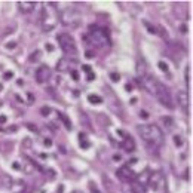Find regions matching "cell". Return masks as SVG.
Returning <instances> with one entry per match:
<instances>
[{"label": "cell", "instance_id": "1", "mask_svg": "<svg viewBox=\"0 0 193 193\" xmlns=\"http://www.w3.org/2000/svg\"><path fill=\"white\" fill-rule=\"evenodd\" d=\"M138 134L147 144L153 146H160L164 143V134L159 129L158 125H140L137 128Z\"/></svg>", "mask_w": 193, "mask_h": 193}, {"label": "cell", "instance_id": "2", "mask_svg": "<svg viewBox=\"0 0 193 193\" xmlns=\"http://www.w3.org/2000/svg\"><path fill=\"white\" fill-rule=\"evenodd\" d=\"M89 39L95 46L104 48V46H110V37L108 33L102 27L98 25H89Z\"/></svg>", "mask_w": 193, "mask_h": 193}, {"label": "cell", "instance_id": "3", "mask_svg": "<svg viewBox=\"0 0 193 193\" xmlns=\"http://www.w3.org/2000/svg\"><path fill=\"white\" fill-rule=\"evenodd\" d=\"M60 21L63 23V25L65 27H79L80 24H82V19H80V13L77 11H74V9H64L61 13H60Z\"/></svg>", "mask_w": 193, "mask_h": 193}, {"label": "cell", "instance_id": "4", "mask_svg": "<svg viewBox=\"0 0 193 193\" xmlns=\"http://www.w3.org/2000/svg\"><path fill=\"white\" fill-rule=\"evenodd\" d=\"M58 42H60V46L65 54L68 55H76L77 54V46H76V42L74 39L67 33H61L58 34Z\"/></svg>", "mask_w": 193, "mask_h": 193}, {"label": "cell", "instance_id": "5", "mask_svg": "<svg viewBox=\"0 0 193 193\" xmlns=\"http://www.w3.org/2000/svg\"><path fill=\"white\" fill-rule=\"evenodd\" d=\"M156 98L159 100L160 104H164L165 107L168 108H174V101H172V96H171L170 91H168V88L165 85H162L160 83L159 86H158V91H156Z\"/></svg>", "mask_w": 193, "mask_h": 193}, {"label": "cell", "instance_id": "6", "mask_svg": "<svg viewBox=\"0 0 193 193\" xmlns=\"http://www.w3.org/2000/svg\"><path fill=\"white\" fill-rule=\"evenodd\" d=\"M150 187L153 190H158V189L165 187V178L162 175L160 171H154V172H150V177H149V183Z\"/></svg>", "mask_w": 193, "mask_h": 193}, {"label": "cell", "instance_id": "7", "mask_svg": "<svg viewBox=\"0 0 193 193\" xmlns=\"http://www.w3.org/2000/svg\"><path fill=\"white\" fill-rule=\"evenodd\" d=\"M143 82V86L146 88V91L149 92V94H152V95H156V91H158V86L160 85V82L154 76H150V74H147L144 79L141 80Z\"/></svg>", "mask_w": 193, "mask_h": 193}, {"label": "cell", "instance_id": "8", "mask_svg": "<svg viewBox=\"0 0 193 193\" xmlns=\"http://www.w3.org/2000/svg\"><path fill=\"white\" fill-rule=\"evenodd\" d=\"M117 177H119L122 181H125V183H131V181H134V180L137 178L135 172L131 170L128 165H126V166H122V168L117 171Z\"/></svg>", "mask_w": 193, "mask_h": 193}, {"label": "cell", "instance_id": "9", "mask_svg": "<svg viewBox=\"0 0 193 193\" xmlns=\"http://www.w3.org/2000/svg\"><path fill=\"white\" fill-rule=\"evenodd\" d=\"M135 71H137V76H138V79L140 80H143L146 76H147V61H146L143 57H140L138 58V61H137Z\"/></svg>", "mask_w": 193, "mask_h": 193}, {"label": "cell", "instance_id": "10", "mask_svg": "<svg viewBox=\"0 0 193 193\" xmlns=\"http://www.w3.org/2000/svg\"><path fill=\"white\" fill-rule=\"evenodd\" d=\"M49 77H51V68L48 67V65H42V67H39V70L36 71V80H37L39 83H45Z\"/></svg>", "mask_w": 193, "mask_h": 193}, {"label": "cell", "instance_id": "11", "mask_svg": "<svg viewBox=\"0 0 193 193\" xmlns=\"http://www.w3.org/2000/svg\"><path fill=\"white\" fill-rule=\"evenodd\" d=\"M177 101L180 104V107L184 113H187L189 110V94L186 91H178L177 92Z\"/></svg>", "mask_w": 193, "mask_h": 193}, {"label": "cell", "instance_id": "12", "mask_svg": "<svg viewBox=\"0 0 193 193\" xmlns=\"http://www.w3.org/2000/svg\"><path fill=\"white\" fill-rule=\"evenodd\" d=\"M36 5L37 3H34V2H18V9L21 13H30L34 11Z\"/></svg>", "mask_w": 193, "mask_h": 193}, {"label": "cell", "instance_id": "13", "mask_svg": "<svg viewBox=\"0 0 193 193\" xmlns=\"http://www.w3.org/2000/svg\"><path fill=\"white\" fill-rule=\"evenodd\" d=\"M79 120H80V125L83 126V128H86V129H92L91 120H89V117H88V114H86L85 112H80Z\"/></svg>", "mask_w": 193, "mask_h": 193}, {"label": "cell", "instance_id": "14", "mask_svg": "<svg viewBox=\"0 0 193 193\" xmlns=\"http://www.w3.org/2000/svg\"><path fill=\"white\" fill-rule=\"evenodd\" d=\"M120 146H122V147L125 149L126 152H134V150H135V143H134V140H132V138H131V137H126L125 138V141L122 143V144H120Z\"/></svg>", "mask_w": 193, "mask_h": 193}, {"label": "cell", "instance_id": "15", "mask_svg": "<svg viewBox=\"0 0 193 193\" xmlns=\"http://www.w3.org/2000/svg\"><path fill=\"white\" fill-rule=\"evenodd\" d=\"M68 65H70V63H68L67 58H60L57 63V70L58 71H61V73H64V71H67L68 70Z\"/></svg>", "mask_w": 193, "mask_h": 193}, {"label": "cell", "instance_id": "16", "mask_svg": "<svg viewBox=\"0 0 193 193\" xmlns=\"http://www.w3.org/2000/svg\"><path fill=\"white\" fill-rule=\"evenodd\" d=\"M102 183H104V186H106L108 193H114V183L110 180V177L102 174Z\"/></svg>", "mask_w": 193, "mask_h": 193}, {"label": "cell", "instance_id": "17", "mask_svg": "<svg viewBox=\"0 0 193 193\" xmlns=\"http://www.w3.org/2000/svg\"><path fill=\"white\" fill-rule=\"evenodd\" d=\"M149 177H150V171L144 170L141 175L138 177V183H140V186H143V187H144V186L147 184V183H149Z\"/></svg>", "mask_w": 193, "mask_h": 193}, {"label": "cell", "instance_id": "18", "mask_svg": "<svg viewBox=\"0 0 193 193\" xmlns=\"http://www.w3.org/2000/svg\"><path fill=\"white\" fill-rule=\"evenodd\" d=\"M11 189H12V192L13 193H24V190H25V183L24 181H17L15 184H12Z\"/></svg>", "mask_w": 193, "mask_h": 193}, {"label": "cell", "instance_id": "19", "mask_svg": "<svg viewBox=\"0 0 193 193\" xmlns=\"http://www.w3.org/2000/svg\"><path fill=\"white\" fill-rule=\"evenodd\" d=\"M160 122L164 123V126L166 129H172V128H174V119L170 117V116H164V117L160 119Z\"/></svg>", "mask_w": 193, "mask_h": 193}, {"label": "cell", "instance_id": "20", "mask_svg": "<svg viewBox=\"0 0 193 193\" xmlns=\"http://www.w3.org/2000/svg\"><path fill=\"white\" fill-rule=\"evenodd\" d=\"M96 119H98V122H100L102 126H108V125H110V120H108V117H107V116H104V114H96Z\"/></svg>", "mask_w": 193, "mask_h": 193}, {"label": "cell", "instance_id": "21", "mask_svg": "<svg viewBox=\"0 0 193 193\" xmlns=\"http://www.w3.org/2000/svg\"><path fill=\"white\" fill-rule=\"evenodd\" d=\"M156 33H159L162 39H165L166 42H170V36H168V31H166L164 27H158V29H156Z\"/></svg>", "mask_w": 193, "mask_h": 193}, {"label": "cell", "instance_id": "22", "mask_svg": "<svg viewBox=\"0 0 193 193\" xmlns=\"http://www.w3.org/2000/svg\"><path fill=\"white\" fill-rule=\"evenodd\" d=\"M40 57H42V52H40V51H34L33 54L30 55V61H31V63H37V61L40 60Z\"/></svg>", "mask_w": 193, "mask_h": 193}, {"label": "cell", "instance_id": "23", "mask_svg": "<svg viewBox=\"0 0 193 193\" xmlns=\"http://www.w3.org/2000/svg\"><path fill=\"white\" fill-rule=\"evenodd\" d=\"M88 100H89V102L91 104H101L102 102V98L98 95H89L88 96Z\"/></svg>", "mask_w": 193, "mask_h": 193}, {"label": "cell", "instance_id": "24", "mask_svg": "<svg viewBox=\"0 0 193 193\" xmlns=\"http://www.w3.org/2000/svg\"><path fill=\"white\" fill-rule=\"evenodd\" d=\"M21 146H23L24 149H31L33 147V141H31V138L25 137V138L23 140V143H21Z\"/></svg>", "mask_w": 193, "mask_h": 193}, {"label": "cell", "instance_id": "25", "mask_svg": "<svg viewBox=\"0 0 193 193\" xmlns=\"http://www.w3.org/2000/svg\"><path fill=\"white\" fill-rule=\"evenodd\" d=\"M58 114H60L61 120L64 122L65 128H67V129H71V122H70V119H67V116H65V114H63V113H58Z\"/></svg>", "mask_w": 193, "mask_h": 193}, {"label": "cell", "instance_id": "26", "mask_svg": "<svg viewBox=\"0 0 193 193\" xmlns=\"http://www.w3.org/2000/svg\"><path fill=\"white\" fill-rule=\"evenodd\" d=\"M88 187H89L91 193H101V192H100V189L96 187L95 181H89V183H88Z\"/></svg>", "mask_w": 193, "mask_h": 193}, {"label": "cell", "instance_id": "27", "mask_svg": "<svg viewBox=\"0 0 193 193\" xmlns=\"http://www.w3.org/2000/svg\"><path fill=\"white\" fill-rule=\"evenodd\" d=\"M33 171H34V164L33 162H29V164L24 166V172H25V174H31Z\"/></svg>", "mask_w": 193, "mask_h": 193}, {"label": "cell", "instance_id": "28", "mask_svg": "<svg viewBox=\"0 0 193 193\" xmlns=\"http://www.w3.org/2000/svg\"><path fill=\"white\" fill-rule=\"evenodd\" d=\"M51 107H48V106H43V107L40 108V114H42V116H49V114H51Z\"/></svg>", "mask_w": 193, "mask_h": 193}, {"label": "cell", "instance_id": "29", "mask_svg": "<svg viewBox=\"0 0 193 193\" xmlns=\"http://www.w3.org/2000/svg\"><path fill=\"white\" fill-rule=\"evenodd\" d=\"M186 85H187V88L190 86V65L186 67Z\"/></svg>", "mask_w": 193, "mask_h": 193}, {"label": "cell", "instance_id": "30", "mask_svg": "<svg viewBox=\"0 0 193 193\" xmlns=\"http://www.w3.org/2000/svg\"><path fill=\"white\" fill-rule=\"evenodd\" d=\"M143 24H144V25L147 27V30H149V31H150V33L156 34V29H154V27H153V25H152V24H149L147 21H143Z\"/></svg>", "mask_w": 193, "mask_h": 193}, {"label": "cell", "instance_id": "31", "mask_svg": "<svg viewBox=\"0 0 193 193\" xmlns=\"http://www.w3.org/2000/svg\"><path fill=\"white\" fill-rule=\"evenodd\" d=\"M174 143H175V146H178V147L183 146V140L178 135H174Z\"/></svg>", "mask_w": 193, "mask_h": 193}, {"label": "cell", "instance_id": "32", "mask_svg": "<svg viewBox=\"0 0 193 193\" xmlns=\"http://www.w3.org/2000/svg\"><path fill=\"white\" fill-rule=\"evenodd\" d=\"M110 79L113 80V82H119V80H120V76L117 73H112V74H110Z\"/></svg>", "mask_w": 193, "mask_h": 193}, {"label": "cell", "instance_id": "33", "mask_svg": "<svg viewBox=\"0 0 193 193\" xmlns=\"http://www.w3.org/2000/svg\"><path fill=\"white\" fill-rule=\"evenodd\" d=\"M12 77H13V73H12V71H6V73L3 74V79L5 80H11Z\"/></svg>", "mask_w": 193, "mask_h": 193}, {"label": "cell", "instance_id": "34", "mask_svg": "<svg viewBox=\"0 0 193 193\" xmlns=\"http://www.w3.org/2000/svg\"><path fill=\"white\" fill-rule=\"evenodd\" d=\"M159 68L162 71H168V65L164 63V61H159Z\"/></svg>", "mask_w": 193, "mask_h": 193}, {"label": "cell", "instance_id": "35", "mask_svg": "<svg viewBox=\"0 0 193 193\" xmlns=\"http://www.w3.org/2000/svg\"><path fill=\"white\" fill-rule=\"evenodd\" d=\"M140 117H141V119H149V113L146 110H141V112H140Z\"/></svg>", "mask_w": 193, "mask_h": 193}, {"label": "cell", "instance_id": "36", "mask_svg": "<svg viewBox=\"0 0 193 193\" xmlns=\"http://www.w3.org/2000/svg\"><path fill=\"white\" fill-rule=\"evenodd\" d=\"M85 57L88 58V60H91V58H94V57H95V54H94V52H92V51H86Z\"/></svg>", "mask_w": 193, "mask_h": 193}, {"label": "cell", "instance_id": "37", "mask_svg": "<svg viewBox=\"0 0 193 193\" xmlns=\"http://www.w3.org/2000/svg\"><path fill=\"white\" fill-rule=\"evenodd\" d=\"M27 128H29L30 131H33V132H37V128H36V125H31V123H27Z\"/></svg>", "mask_w": 193, "mask_h": 193}, {"label": "cell", "instance_id": "38", "mask_svg": "<svg viewBox=\"0 0 193 193\" xmlns=\"http://www.w3.org/2000/svg\"><path fill=\"white\" fill-rule=\"evenodd\" d=\"M180 31H181V33H187V25H186V24H181V25H180Z\"/></svg>", "mask_w": 193, "mask_h": 193}, {"label": "cell", "instance_id": "39", "mask_svg": "<svg viewBox=\"0 0 193 193\" xmlns=\"http://www.w3.org/2000/svg\"><path fill=\"white\" fill-rule=\"evenodd\" d=\"M45 172H48V177H49V178H54V177H55V172H54V170L45 171Z\"/></svg>", "mask_w": 193, "mask_h": 193}, {"label": "cell", "instance_id": "40", "mask_svg": "<svg viewBox=\"0 0 193 193\" xmlns=\"http://www.w3.org/2000/svg\"><path fill=\"white\" fill-rule=\"evenodd\" d=\"M80 146H82V149H88L89 147V143L88 141H80Z\"/></svg>", "mask_w": 193, "mask_h": 193}, {"label": "cell", "instance_id": "41", "mask_svg": "<svg viewBox=\"0 0 193 193\" xmlns=\"http://www.w3.org/2000/svg\"><path fill=\"white\" fill-rule=\"evenodd\" d=\"M71 76H73V80H79V73L77 71H71Z\"/></svg>", "mask_w": 193, "mask_h": 193}, {"label": "cell", "instance_id": "42", "mask_svg": "<svg viewBox=\"0 0 193 193\" xmlns=\"http://www.w3.org/2000/svg\"><path fill=\"white\" fill-rule=\"evenodd\" d=\"M123 192H125V193H134V192H132V189H131V186H128V187H126V186H123Z\"/></svg>", "mask_w": 193, "mask_h": 193}, {"label": "cell", "instance_id": "43", "mask_svg": "<svg viewBox=\"0 0 193 193\" xmlns=\"http://www.w3.org/2000/svg\"><path fill=\"white\" fill-rule=\"evenodd\" d=\"M94 79H95V74H94V73L88 74V80H89V82H91V80H94Z\"/></svg>", "mask_w": 193, "mask_h": 193}, {"label": "cell", "instance_id": "44", "mask_svg": "<svg viewBox=\"0 0 193 193\" xmlns=\"http://www.w3.org/2000/svg\"><path fill=\"white\" fill-rule=\"evenodd\" d=\"M120 159H122V158H120V154H114V156H113V160H114V162H119Z\"/></svg>", "mask_w": 193, "mask_h": 193}, {"label": "cell", "instance_id": "45", "mask_svg": "<svg viewBox=\"0 0 193 193\" xmlns=\"http://www.w3.org/2000/svg\"><path fill=\"white\" fill-rule=\"evenodd\" d=\"M43 143H45V146H48V147H49V146L52 144V141L49 140V138H45V141H43Z\"/></svg>", "mask_w": 193, "mask_h": 193}, {"label": "cell", "instance_id": "46", "mask_svg": "<svg viewBox=\"0 0 193 193\" xmlns=\"http://www.w3.org/2000/svg\"><path fill=\"white\" fill-rule=\"evenodd\" d=\"M125 91H126V92H131V91H132V86L126 83V85H125Z\"/></svg>", "mask_w": 193, "mask_h": 193}, {"label": "cell", "instance_id": "47", "mask_svg": "<svg viewBox=\"0 0 193 193\" xmlns=\"http://www.w3.org/2000/svg\"><path fill=\"white\" fill-rule=\"evenodd\" d=\"M6 48H8V49H12V48H15V43L11 42V43H8V45H6Z\"/></svg>", "mask_w": 193, "mask_h": 193}, {"label": "cell", "instance_id": "48", "mask_svg": "<svg viewBox=\"0 0 193 193\" xmlns=\"http://www.w3.org/2000/svg\"><path fill=\"white\" fill-rule=\"evenodd\" d=\"M83 70L88 71V73H91V67H89V65H83Z\"/></svg>", "mask_w": 193, "mask_h": 193}, {"label": "cell", "instance_id": "49", "mask_svg": "<svg viewBox=\"0 0 193 193\" xmlns=\"http://www.w3.org/2000/svg\"><path fill=\"white\" fill-rule=\"evenodd\" d=\"M6 122V116H0V123H5Z\"/></svg>", "mask_w": 193, "mask_h": 193}, {"label": "cell", "instance_id": "50", "mask_svg": "<svg viewBox=\"0 0 193 193\" xmlns=\"http://www.w3.org/2000/svg\"><path fill=\"white\" fill-rule=\"evenodd\" d=\"M29 100H30V101H31V102H34V95H31L30 92H29Z\"/></svg>", "mask_w": 193, "mask_h": 193}, {"label": "cell", "instance_id": "51", "mask_svg": "<svg viewBox=\"0 0 193 193\" xmlns=\"http://www.w3.org/2000/svg\"><path fill=\"white\" fill-rule=\"evenodd\" d=\"M46 49H48V51H54V46H52V45H46Z\"/></svg>", "mask_w": 193, "mask_h": 193}, {"label": "cell", "instance_id": "52", "mask_svg": "<svg viewBox=\"0 0 193 193\" xmlns=\"http://www.w3.org/2000/svg\"><path fill=\"white\" fill-rule=\"evenodd\" d=\"M189 171H190V170H186V175H184V177H186V180H189Z\"/></svg>", "mask_w": 193, "mask_h": 193}, {"label": "cell", "instance_id": "53", "mask_svg": "<svg viewBox=\"0 0 193 193\" xmlns=\"http://www.w3.org/2000/svg\"><path fill=\"white\" fill-rule=\"evenodd\" d=\"M71 193H82V192H79V190H74V192H71Z\"/></svg>", "mask_w": 193, "mask_h": 193}, {"label": "cell", "instance_id": "54", "mask_svg": "<svg viewBox=\"0 0 193 193\" xmlns=\"http://www.w3.org/2000/svg\"><path fill=\"white\" fill-rule=\"evenodd\" d=\"M2 183H3V181H2V175H0V186H2Z\"/></svg>", "mask_w": 193, "mask_h": 193}, {"label": "cell", "instance_id": "55", "mask_svg": "<svg viewBox=\"0 0 193 193\" xmlns=\"http://www.w3.org/2000/svg\"><path fill=\"white\" fill-rule=\"evenodd\" d=\"M2 89H3V86H2V83H0V91H2Z\"/></svg>", "mask_w": 193, "mask_h": 193}]
</instances>
